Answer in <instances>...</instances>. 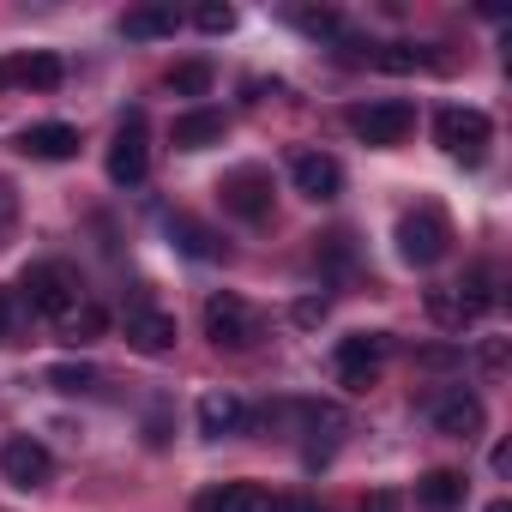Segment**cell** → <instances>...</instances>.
<instances>
[{
    "label": "cell",
    "instance_id": "1",
    "mask_svg": "<svg viewBox=\"0 0 512 512\" xmlns=\"http://www.w3.org/2000/svg\"><path fill=\"white\" fill-rule=\"evenodd\" d=\"M25 302H31V314H43V320H67L79 302H85V284H79V272L73 266H55V260H43V266H31L25 272Z\"/></svg>",
    "mask_w": 512,
    "mask_h": 512
},
{
    "label": "cell",
    "instance_id": "2",
    "mask_svg": "<svg viewBox=\"0 0 512 512\" xmlns=\"http://www.w3.org/2000/svg\"><path fill=\"white\" fill-rule=\"evenodd\" d=\"M446 241H452V223H446L440 205L404 211V223H398V253H404L410 266H440V260H446Z\"/></svg>",
    "mask_w": 512,
    "mask_h": 512
},
{
    "label": "cell",
    "instance_id": "3",
    "mask_svg": "<svg viewBox=\"0 0 512 512\" xmlns=\"http://www.w3.org/2000/svg\"><path fill=\"white\" fill-rule=\"evenodd\" d=\"M434 139H440V151H446V157H458V163H482V151H488L494 127H488V115H482V109H440Z\"/></svg>",
    "mask_w": 512,
    "mask_h": 512
},
{
    "label": "cell",
    "instance_id": "4",
    "mask_svg": "<svg viewBox=\"0 0 512 512\" xmlns=\"http://www.w3.org/2000/svg\"><path fill=\"white\" fill-rule=\"evenodd\" d=\"M205 338L217 344V350H247L253 338H260V314H253L241 296H211L205 302Z\"/></svg>",
    "mask_w": 512,
    "mask_h": 512
},
{
    "label": "cell",
    "instance_id": "5",
    "mask_svg": "<svg viewBox=\"0 0 512 512\" xmlns=\"http://www.w3.org/2000/svg\"><path fill=\"white\" fill-rule=\"evenodd\" d=\"M410 127H416V109H410V103H398V97L350 109V133H356L362 145H404V139H410Z\"/></svg>",
    "mask_w": 512,
    "mask_h": 512
},
{
    "label": "cell",
    "instance_id": "6",
    "mask_svg": "<svg viewBox=\"0 0 512 512\" xmlns=\"http://www.w3.org/2000/svg\"><path fill=\"white\" fill-rule=\"evenodd\" d=\"M386 338L380 332H356V338H344L338 344V386L344 392H368L374 380H380V362H386Z\"/></svg>",
    "mask_w": 512,
    "mask_h": 512
},
{
    "label": "cell",
    "instance_id": "7",
    "mask_svg": "<svg viewBox=\"0 0 512 512\" xmlns=\"http://www.w3.org/2000/svg\"><path fill=\"white\" fill-rule=\"evenodd\" d=\"M145 169H151V145H145V115L133 109V115L121 121L115 145H109V181H115V187H139Z\"/></svg>",
    "mask_w": 512,
    "mask_h": 512
},
{
    "label": "cell",
    "instance_id": "8",
    "mask_svg": "<svg viewBox=\"0 0 512 512\" xmlns=\"http://www.w3.org/2000/svg\"><path fill=\"white\" fill-rule=\"evenodd\" d=\"M223 211H235L241 223H266L272 217V175L266 169H235L223 175Z\"/></svg>",
    "mask_w": 512,
    "mask_h": 512
},
{
    "label": "cell",
    "instance_id": "9",
    "mask_svg": "<svg viewBox=\"0 0 512 512\" xmlns=\"http://www.w3.org/2000/svg\"><path fill=\"white\" fill-rule=\"evenodd\" d=\"M0 470H7V482H13V488H43V482L55 476V458H49V446H43V440L13 434V440H7V452H0Z\"/></svg>",
    "mask_w": 512,
    "mask_h": 512
},
{
    "label": "cell",
    "instance_id": "10",
    "mask_svg": "<svg viewBox=\"0 0 512 512\" xmlns=\"http://www.w3.org/2000/svg\"><path fill=\"white\" fill-rule=\"evenodd\" d=\"M175 338H181V332H175V314H163V308H151V302H133V308H127V344H133L139 356H163Z\"/></svg>",
    "mask_w": 512,
    "mask_h": 512
},
{
    "label": "cell",
    "instance_id": "11",
    "mask_svg": "<svg viewBox=\"0 0 512 512\" xmlns=\"http://www.w3.org/2000/svg\"><path fill=\"white\" fill-rule=\"evenodd\" d=\"M290 181H296V193H308V199H338V193H344V169H338V157H326V151H302V157L290 163Z\"/></svg>",
    "mask_w": 512,
    "mask_h": 512
},
{
    "label": "cell",
    "instance_id": "12",
    "mask_svg": "<svg viewBox=\"0 0 512 512\" xmlns=\"http://www.w3.org/2000/svg\"><path fill=\"white\" fill-rule=\"evenodd\" d=\"M67 79L61 55H19V61H0V85H25V91H55Z\"/></svg>",
    "mask_w": 512,
    "mask_h": 512
},
{
    "label": "cell",
    "instance_id": "13",
    "mask_svg": "<svg viewBox=\"0 0 512 512\" xmlns=\"http://www.w3.org/2000/svg\"><path fill=\"white\" fill-rule=\"evenodd\" d=\"M19 151H25V157H43V163H61V157H73V151H79V127H67V121H43V127H25Z\"/></svg>",
    "mask_w": 512,
    "mask_h": 512
},
{
    "label": "cell",
    "instance_id": "14",
    "mask_svg": "<svg viewBox=\"0 0 512 512\" xmlns=\"http://www.w3.org/2000/svg\"><path fill=\"white\" fill-rule=\"evenodd\" d=\"M241 422H247V404L235 398V392H205L199 398V434H211V440H223V434H241Z\"/></svg>",
    "mask_w": 512,
    "mask_h": 512
},
{
    "label": "cell",
    "instance_id": "15",
    "mask_svg": "<svg viewBox=\"0 0 512 512\" xmlns=\"http://www.w3.org/2000/svg\"><path fill=\"white\" fill-rule=\"evenodd\" d=\"M434 428L452 434V440L482 434V398H470V392H446V398L434 404Z\"/></svg>",
    "mask_w": 512,
    "mask_h": 512
},
{
    "label": "cell",
    "instance_id": "16",
    "mask_svg": "<svg viewBox=\"0 0 512 512\" xmlns=\"http://www.w3.org/2000/svg\"><path fill=\"white\" fill-rule=\"evenodd\" d=\"M199 512H278V500L260 482H229L217 494H199Z\"/></svg>",
    "mask_w": 512,
    "mask_h": 512
},
{
    "label": "cell",
    "instance_id": "17",
    "mask_svg": "<svg viewBox=\"0 0 512 512\" xmlns=\"http://www.w3.org/2000/svg\"><path fill=\"white\" fill-rule=\"evenodd\" d=\"M416 506L422 512H458L464 506V476L458 470H428L416 482Z\"/></svg>",
    "mask_w": 512,
    "mask_h": 512
},
{
    "label": "cell",
    "instance_id": "18",
    "mask_svg": "<svg viewBox=\"0 0 512 512\" xmlns=\"http://www.w3.org/2000/svg\"><path fill=\"white\" fill-rule=\"evenodd\" d=\"M121 37L127 43H157V37H175V7H133L121 19Z\"/></svg>",
    "mask_w": 512,
    "mask_h": 512
},
{
    "label": "cell",
    "instance_id": "19",
    "mask_svg": "<svg viewBox=\"0 0 512 512\" xmlns=\"http://www.w3.org/2000/svg\"><path fill=\"white\" fill-rule=\"evenodd\" d=\"M217 139H223V115L217 109H193V115L175 121V151H205Z\"/></svg>",
    "mask_w": 512,
    "mask_h": 512
},
{
    "label": "cell",
    "instance_id": "20",
    "mask_svg": "<svg viewBox=\"0 0 512 512\" xmlns=\"http://www.w3.org/2000/svg\"><path fill=\"white\" fill-rule=\"evenodd\" d=\"M452 290H458V308H464V320H482V314L500 302V296H494V272H488V266H476V272H470L464 284H452Z\"/></svg>",
    "mask_w": 512,
    "mask_h": 512
},
{
    "label": "cell",
    "instance_id": "21",
    "mask_svg": "<svg viewBox=\"0 0 512 512\" xmlns=\"http://www.w3.org/2000/svg\"><path fill=\"white\" fill-rule=\"evenodd\" d=\"M428 320L446 326V332H464V326H470L464 308H458V290H452V284H434V290H428Z\"/></svg>",
    "mask_w": 512,
    "mask_h": 512
},
{
    "label": "cell",
    "instance_id": "22",
    "mask_svg": "<svg viewBox=\"0 0 512 512\" xmlns=\"http://www.w3.org/2000/svg\"><path fill=\"white\" fill-rule=\"evenodd\" d=\"M169 235L193 253V260H217V253H223V247L211 241V229H199V223H187V217H175V223H169Z\"/></svg>",
    "mask_w": 512,
    "mask_h": 512
},
{
    "label": "cell",
    "instance_id": "23",
    "mask_svg": "<svg viewBox=\"0 0 512 512\" xmlns=\"http://www.w3.org/2000/svg\"><path fill=\"white\" fill-rule=\"evenodd\" d=\"M374 67H386V73H416V67H428V49H416V43H386V49L374 55Z\"/></svg>",
    "mask_w": 512,
    "mask_h": 512
},
{
    "label": "cell",
    "instance_id": "24",
    "mask_svg": "<svg viewBox=\"0 0 512 512\" xmlns=\"http://www.w3.org/2000/svg\"><path fill=\"white\" fill-rule=\"evenodd\" d=\"M169 91H175V97H205V91H211V67H205V61H181V67L169 73Z\"/></svg>",
    "mask_w": 512,
    "mask_h": 512
},
{
    "label": "cell",
    "instance_id": "25",
    "mask_svg": "<svg viewBox=\"0 0 512 512\" xmlns=\"http://www.w3.org/2000/svg\"><path fill=\"white\" fill-rule=\"evenodd\" d=\"M109 320H103V308H91V302H79L67 320H61V338H73V344H85V338H97Z\"/></svg>",
    "mask_w": 512,
    "mask_h": 512
},
{
    "label": "cell",
    "instance_id": "26",
    "mask_svg": "<svg viewBox=\"0 0 512 512\" xmlns=\"http://www.w3.org/2000/svg\"><path fill=\"white\" fill-rule=\"evenodd\" d=\"M49 380H55L61 392H91V386H97V368H85V362H61V368H49Z\"/></svg>",
    "mask_w": 512,
    "mask_h": 512
},
{
    "label": "cell",
    "instance_id": "27",
    "mask_svg": "<svg viewBox=\"0 0 512 512\" xmlns=\"http://www.w3.org/2000/svg\"><path fill=\"white\" fill-rule=\"evenodd\" d=\"M296 25H302L308 37H344V19H338V13H326V7H320V13H314V7H302V13H296Z\"/></svg>",
    "mask_w": 512,
    "mask_h": 512
},
{
    "label": "cell",
    "instance_id": "28",
    "mask_svg": "<svg viewBox=\"0 0 512 512\" xmlns=\"http://www.w3.org/2000/svg\"><path fill=\"white\" fill-rule=\"evenodd\" d=\"M193 25H199V31H211V37H229V31H235V7H199V13H193Z\"/></svg>",
    "mask_w": 512,
    "mask_h": 512
},
{
    "label": "cell",
    "instance_id": "29",
    "mask_svg": "<svg viewBox=\"0 0 512 512\" xmlns=\"http://www.w3.org/2000/svg\"><path fill=\"white\" fill-rule=\"evenodd\" d=\"M476 362H482L488 374H500V368H506V338H482V350H476Z\"/></svg>",
    "mask_w": 512,
    "mask_h": 512
},
{
    "label": "cell",
    "instance_id": "30",
    "mask_svg": "<svg viewBox=\"0 0 512 512\" xmlns=\"http://www.w3.org/2000/svg\"><path fill=\"white\" fill-rule=\"evenodd\" d=\"M320 320H326V302H320V296L296 302V326H320Z\"/></svg>",
    "mask_w": 512,
    "mask_h": 512
},
{
    "label": "cell",
    "instance_id": "31",
    "mask_svg": "<svg viewBox=\"0 0 512 512\" xmlns=\"http://www.w3.org/2000/svg\"><path fill=\"white\" fill-rule=\"evenodd\" d=\"M13 211H19V199H13V187H7V181H0V229L13 223Z\"/></svg>",
    "mask_w": 512,
    "mask_h": 512
},
{
    "label": "cell",
    "instance_id": "32",
    "mask_svg": "<svg viewBox=\"0 0 512 512\" xmlns=\"http://www.w3.org/2000/svg\"><path fill=\"white\" fill-rule=\"evenodd\" d=\"M362 512H398V494H386V488H380V494H368V506H362Z\"/></svg>",
    "mask_w": 512,
    "mask_h": 512
},
{
    "label": "cell",
    "instance_id": "33",
    "mask_svg": "<svg viewBox=\"0 0 512 512\" xmlns=\"http://www.w3.org/2000/svg\"><path fill=\"white\" fill-rule=\"evenodd\" d=\"M13 332V296H0V338Z\"/></svg>",
    "mask_w": 512,
    "mask_h": 512
},
{
    "label": "cell",
    "instance_id": "34",
    "mask_svg": "<svg viewBox=\"0 0 512 512\" xmlns=\"http://www.w3.org/2000/svg\"><path fill=\"white\" fill-rule=\"evenodd\" d=\"M278 512H320L314 500H290V506H278Z\"/></svg>",
    "mask_w": 512,
    "mask_h": 512
},
{
    "label": "cell",
    "instance_id": "35",
    "mask_svg": "<svg viewBox=\"0 0 512 512\" xmlns=\"http://www.w3.org/2000/svg\"><path fill=\"white\" fill-rule=\"evenodd\" d=\"M488 512H512V506H506V500H494V506H488Z\"/></svg>",
    "mask_w": 512,
    "mask_h": 512
}]
</instances>
